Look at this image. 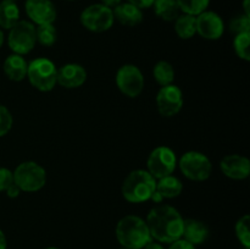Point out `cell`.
<instances>
[{"label": "cell", "mask_w": 250, "mask_h": 249, "mask_svg": "<svg viewBox=\"0 0 250 249\" xmlns=\"http://www.w3.org/2000/svg\"><path fill=\"white\" fill-rule=\"evenodd\" d=\"M151 238L159 243H172L182 238L185 219L176 208L159 205L149 211L146 220Z\"/></svg>", "instance_id": "1"}, {"label": "cell", "mask_w": 250, "mask_h": 249, "mask_svg": "<svg viewBox=\"0 0 250 249\" xmlns=\"http://www.w3.org/2000/svg\"><path fill=\"white\" fill-rule=\"evenodd\" d=\"M116 238L122 248L143 249L153 241L146 220L136 215L124 216L116 225Z\"/></svg>", "instance_id": "2"}, {"label": "cell", "mask_w": 250, "mask_h": 249, "mask_svg": "<svg viewBox=\"0 0 250 249\" xmlns=\"http://www.w3.org/2000/svg\"><path fill=\"white\" fill-rule=\"evenodd\" d=\"M156 180L146 170H133L122 183V195L129 203H144L155 192Z\"/></svg>", "instance_id": "3"}, {"label": "cell", "mask_w": 250, "mask_h": 249, "mask_svg": "<svg viewBox=\"0 0 250 249\" xmlns=\"http://www.w3.org/2000/svg\"><path fill=\"white\" fill-rule=\"evenodd\" d=\"M14 183L21 192H38L46 183V171L36 161L21 163L15 171Z\"/></svg>", "instance_id": "4"}, {"label": "cell", "mask_w": 250, "mask_h": 249, "mask_svg": "<svg viewBox=\"0 0 250 249\" xmlns=\"http://www.w3.org/2000/svg\"><path fill=\"white\" fill-rule=\"evenodd\" d=\"M58 68L55 63L46 58L32 60L27 68V77L29 83L41 92H49L56 84Z\"/></svg>", "instance_id": "5"}, {"label": "cell", "mask_w": 250, "mask_h": 249, "mask_svg": "<svg viewBox=\"0 0 250 249\" xmlns=\"http://www.w3.org/2000/svg\"><path fill=\"white\" fill-rule=\"evenodd\" d=\"M181 171L190 181L202 182L211 176L212 165L205 154L199 151H187L180 159Z\"/></svg>", "instance_id": "6"}, {"label": "cell", "mask_w": 250, "mask_h": 249, "mask_svg": "<svg viewBox=\"0 0 250 249\" xmlns=\"http://www.w3.org/2000/svg\"><path fill=\"white\" fill-rule=\"evenodd\" d=\"M36 27L32 22L20 20L9 32L7 44L15 54L26 55L36 46Z\"/></svg>", "instance_id": "7"}, {"label": "cell", "mask_w": 250, "mask_h": 249, "mask_svg": "<svg viewBox=\"0 0 250 249\" xmlns=\"http://www.w3.org/2000/svg\"><path fill=\"white\" fill-rule=\"evenodd\" d=\"M112 10L103 4H93L85 7L81 14V23L85 29L94 33L109 31L114 24Z\"/></svg>", "instance_id": "8"}, {"label": "cell", "mask_w": 250, "mask_h": 249, "mask_svg": "<svg viewBox=\"0 0 250 249\" xmlns=\"http://www.w3.org/2000/svg\"><path fill=\"white\" fill-rule=\"evenodd\" d=\"M177 165V158L175 151L168 146H158L149 155L146 166L148 172L155 180L172 175Z\"/></svg>", "instance_id": "9"}, {"label": "cell", "mask_w": 250, "mask_h": 249, "mask_svg": "<svg viewBox=\"0 0 250 249\" xmlns=\"http://www.w3.org/2000/svg\"><path fill=\"white\" fill-rule=\"evenodd\" d=\"M116 84L120 92L128 98H137L144 89V76L136 65L121 66L116 73Z\"/></svg>", "instance_id": "10"}, {"label": "cell", "mask_w": 250, "mask_h": 249, "mask_svg": "<svg viewBox=\"0 0 250 249\" xmlns=\"http://www.w3.org/2000/svg\"><path fill=\"white\" fill-rule=\"evenodd\" d=\"M159 114L165 117L177 115L183 107V93L177 85L168 84L160 88L156 95Z\"/></svg>", "instance_id": "11"}, {"label": "cell", "mask_w": 250, "mask_h": 249, "mask_svg": "<svg viewBox=\"0 0 250 249\" xmlns=\"http://www.w3.org/2000/svg\"><path fill=\"white\" fill-rule=\"evenodd\" d=\"M197 19V33L204 39L216 41L222 37L225 32L224 20L219 14L214 11H208L195 16Z\"/></svg>", "instance_id": "12"}, {"label": "cell", "mask_w": 250, "mask_h": 249, "mask_svg": "<svg viewBox=\"0 0 250 249\" xmlns=\"http://www.w3.org/2000/svg\"><path fill=\"white\" fill-rule=\"evenodd\" d=\"M27 16L37 26L53 23L56 20V9L50 0H26L24 4Z\"/></svg>", "instance_id": "13"}, {"label": "cell", "mask_w": 250, "mask_h": 249, "mask_svg": "<svg viewBox=\"0 0 250 249\" xmlns=\"http://www.w3.org/2000/svg\"><path fill=\"white\" fill-rule=\"evenodd\" d=\"M220 167L224 175L232 180H244L250 175L249 159L238 154L225 156L220 163Z\"/></svg>", "instance_id": "14"}, {"label": "cell", "mask_w": 250, "mask_h": 249, "mask_svg": "<svg viewBox=\"0 0 250 249\" xmlns=\"http://www.w3.org/2000/svg\"><path fill=\"white\" fill-rule=\"evenodd\" d=\"M87 80V71L78 63H66L58 70L56 83L63 88L73 89L83 84Z\"/></svg>", "instance_id": "15"}, {"label": "cell", "mask_w": 250, "mask_h": 249, "mask_svg": "<svg viewBox=\"0 0 250 249\" xmlns=\"http://www.w3.org/2000/svg\"><path fill=\"white\" fill-rule=\"evenodd\" d=\"M27 68H28V62L26 59L15 53L7 56L2 65L5 76L14 82H21L27 77Z\"/></svg>", "instance_id": "16"}, {"label": "cell", "mask_w": 250, "mask_h": 249, "mask_svg": "<svg viewBox=\"0 0 250 249\" xmlns=\"http://www.w3.org/2000/svg\"><path fill=\"white\" fill-rule=\"evenodd\" d=\"M182 237L193 246H199V244L204 243L209 237V228L204 222L199 221V220H185Z\"/></svg>", "instance_id": "17"}, {"label": "cell", "mask_w": 250, "mask_h": 249, "mask_svg": "<svg viewBox=\"0 0 250 249\" xmlns=\"http://www.w3.org/2000/svg\"><path fill=\"white\" fill-rule=\"evenodd\" d=\"M114 19L117 20L121 24L127 27L138 26L143 21V12L139 7L129 4V2H121L114 10Z\"/></svg>", "instance_id": "18"}, {"label": "cell", "mask_w": 250, "mask_h": 249, "mask_svg": "<svg viewBox=\"0 0 250 249\" xmlns=\"http://www.w3.org/2000/svg\"><path fill=\"white\" fill-rule=\"evenodd\" d=\"M20 21V9L14 0H2L0 2V27L11 29Z\"/></svg>", "instance_id": "19"}, {"label": "cell", "mask_w": 250, "mask_h": 249, "mask_svg": "<svg viewBox=\"0 0 250 249\" xmlns=\"http://www.w3.org/2000/svg\"><path fill=\"white\" fill-rule=\"evenodd\" d=\"M155 189L160 193L164 199H171V198L178 197L182 193L183 185L177 177L170 175L166 176V177L159 178L156 181Z\"/></svg>", "instance_id": "20"}, {"label": "cell", "mask_w": 250, "mask_h": 249, "mask_svg": "<svg viewBox=\"0 0 250 249\" xmlns=\"http://www.w3.org/2000/svg\"><path fill=\"white\" fill-rule=\"evenodd\" d=\"M175 31L181 39H190L197 34V19L192 15H180L175 20Z\"/></svg>", "instance_id": "21"}, {"label": "cell", "mask_w": 250, "mask_h": 249, "mask_svg": "<svg viewBox=\"0 0 250 249\" xmlns=\"http://www.w3.org/2000/svg\"><path fill=\"white\" fill-rule=\"evenodd\" d=\"M156 16L166 22H172L180 16V7L176 0H155L153 4Z\"/></svg>", "instance_id": "22"}, {"label": "cell", "mask_w": 250, "mask_h": 249, "mask_svg": "<svg viewBox=\"0 0 250 249\" xmlns=\"http://www.w3.org/2000/svg\"><path fill=\"white\" fill-rule=\"evenodd\" d=\"M153 76L156 82L164 87V85L172 84L175 80V70L168 61L161 60L155 63L153 68Z\"/></svg>", "instance_id": "23"}, {"label": "cell", "mask_w": 250, "mask_h": 249, "mask_svg": "<svg viewBox=\"0 0 250 249\" xmlns=\"http://www.w3.org/2000/svg\"><path fill=\"white\" fill-rule=\"evenodd\" d=\"M183 14L198 16L204 12L210 4V0H176Z\"/></svg>", "instance_id": "24"}, {"label": "cell", "mask_w": 250, "mask_h": 249, "mask_svg": "<svg viewBox=\"0 0 250 249\" xmlns=\"http://www.w3.org/2000/svg\"><path fill=\"white\" fill-rule=\"evenodd\" d=\"M56 28L53 26V23L41 24L36 28V38L39 44L44 46H51L56 42Z\"/></svg>", "instance_id": "25"}, {"label": "cell", "mask_w": 250, "mask_h": 249, "mask_svg": "<svg viewBox=\"0 0 250 249\" xmlns=\"http://www.w3.org/2000/svg\"><path fill=\"white\" fill-rule=\"evenodd\" d=\"M250 33H239L236 34L233 41L234 51L237 56L244 61L250 60Z\"/></svg>", "instance_id": "26"}, {"label": "cell", "mask_w": 250, "mask_h": 249, "mask_svg": "<svg viewBox=\"0 0 250 249\" xmlns=\"http://www.w3.org/2000/svg\"><path fill=\"white\" fill-rule=\"evenodd\" d=\"M250 217L249 215H244L237 221L236 224V236L238 241L241 242L244 248L250 249Z\"/></svg>", "instance_id": "27"}, {"label": "cell", "mask_w": 250, "mask_h": 249, "mask_svg": "<svg viewBox=\"0 0 250 249\" xmlns=\"http://www.w3.org/2000/svg\"><path fill=\"white\" fill-rule=\"evenodd\" d=\"M229 31L234 34L250 33V17L244 14L233 17L229 22Z\"/></svg>", "instance_id": "28"}, {"label": "cell", "mask_w": 250, "mask_h": 249, "mask_svg": "<svg viewBox=\"0 0 250 249\" xmlns=\"http://www.w3.org/2000/svg\"><path fill=\"white\" fill-rule=\"evenodd\" d=\"M12 115L7 107L4 105H0V137H4L5 134L9 133L12 127Z\"/></svg>", "instance_id": "29"}, {"label": "cell", "mask_w": 250, "mask_h": 249, "mask_svg": "<svg viewBox=\"0 0 250 249\" xmlns=\"http://www.w3.org/2000/svg\"><path fill=\"white\" fill-rule=\"evenodd\" d=\"M14 183V175L6 167H0V192H6L7 188Z\"/></svg>", "instance_id": "30"}, {"label": "cell", "mask_w": 250, "mask_h": 249, "mask_svg": "<svg viewBox=\"0 0 250 249\" xmlns=\"http://www.w3.org/2000/svg\"><path fill=\"white\" fill-rule=\"evenodd\" d=\"M168 249H195V246L190 244L189 242H187L186 239L180 238L177 241L170 243V248Z\"/></svg>", "instance_id": "31"}, {"label": "cell", "mask_w": 250, "mask_h": 249, "mask_svg": "<svg viewBox=\"0 0 250 249\" xmlns=\"http://www.w3.org/2000/svg\"><path fill=\"white\" fill-rule=\"evenodd\" d=\"M155 0H127V2L134 5V6L139 7V9H148V7L153 6Z\"/></svg>", "instance_id": "32"}, {"label": "cell", "mask_w": 250, "mask_h": 249, "mask_svg": "<svg viewBox=\"0 0 250 249\" xmlns=\"http://www.w3.org/2000/svg\"><path fill=\"white\" fill-rule=\"evenodd\" d=\"M20 193H21V189H20L15 183H12V185L6 189V194L9 198H17L20 195Z\"/></svg>", "instance_id": "33"}, {"label": "cell", "mask_w": 250, "mask_h": 249, "mask_svg": "<svg viewBox=\"0 0 250 249\" xmlns=\"http://www.w3.org/2000/svg\"><path fill=\"white\" fill-rule=\"evenodd\" d=\"M122 2V0H102V4L105 5L109 9L114 10L117 5H120Z\"/></svg>", "instance_id": "34"}, {"label": "cell", "mask_w": 250, "mask_h": 249, "mask_svg": "<svg viewBox=\"0 0 250 249\" xmlns=\"http://www.w3.org/2000/svg\"><path fill=\"white\" fill-rule=\"evenodd\" d=\"M143 249H165L163 247V244L159 243V242H149L148 244H146V247H144Z\"/></svg>", "instance_id": "35"}, {"label": "cell", "mask_w": 250, "mask_h": 249, "mask_svg": "<svg viewBox=\"0 0 250 249\" xmlns=\"http://www.w3.org/2000/svg\"><path fill=\"white\" fill-rule=\"evenodd\" d=\"M6 248H7L6 237H5L4 232L0 229V249H6Z\"/></svg>", "instance_id": "36"}, {"label": "cell", "mask_w": 250, "mask_h": 249, "mask_svg": "<svg viewBox=\"0 0 250 249\" xmlns=\"http://www.w3.org/2000/svg\"><path fill=\"white\" fill-rule=\"evenodd\" d=\"M150 199L153 200L154 203H161V202H163V200H164V198L161 197V195H160V193H159L158 190L155 189V192L153 193V195H151V198H150Z\"/></svg>", "instance_id": "37"}, {"label": "cell", "mask_w": 250, "mask_h": 249, "mask_svg": "<svg viewBox=\"0 0 250 249\" xmlns=\"http://www.w3.org/2000/svg\"><path fill=\"white\" fill-rule=\"evenodd\" d=\"M243 10L244 15L250 17V0H243Z\"/></svg>", "instance_id": "38"}, {"label": "cell", "mask_w": 250, "mask_h": 249, "mask_svg": "<svg viewBox=\"0 0 250 249\" xmlns=\"http://www.w3.org/2000/svg\"><path fill=\"white\" fill-rule=\"evenodd\" d=\"M2 43H4V33H2V31L0 29V48H1Z\"/></svg>", "instance_id": "39"}, {"label": "cell", "mask_w": 250, "mask_h": 249, "mask_svg": "<svg viewBox=\"0 0 250 249\" xmlns=\"http://www.w3.org/2000/svg\"><path fill=\"white\" fill-rule=\"evenodd\" d=\"M45 249H60V248H58V247H49V248H45Z\"/></svg>", "instance_id": "40"}, {"label": "cell", "mask_w": 250, "mask_h": 249, "mask_svg": "<svg viewBox=\"0 0 250 249\" xmlns=\"http://www.w3.org/2000/svg\"><path fill=\"white\" fill-rule=\"evenodd\" d=\"M68 1H73V0H68Z\"/></svg>", "instance_id": "41"}, {"label": "cell", "mask_w": 250, "mask_h": 249, "mask_svg": "<svg viewBox=\"0 0 250 249\" xmlns=\"http://www.w3.org/2000/svg\"><path fill=\"white\" fill-rule=\"evenodd\" d=\"M121 249H127V248H121Z\"/></svg>", "instance_id": "42"}, {"label": "cell", "mask_w": 250, "mask_h": 249, "mask_svg": "<svg viewBox=\"0 0 250 249\" xmlns=\"http://www.w3.org/2000/svg\"><path fill=\"white\" fill-rule=\"evenodd\" d=\"M244 249H247V248H244Z\"/></svg>", "instance_id": "43"}]
</instances>
